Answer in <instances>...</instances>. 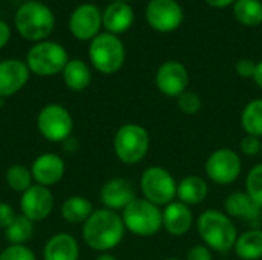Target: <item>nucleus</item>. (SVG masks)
<instances>
[{
  "instance_id": "obj_1",
  "label": "nucleus",
  "mask_w": 262,
  "mask_h": 260,
  "mask_svg": "<svg viewBox=\"0 0 262 260\" xmlns=\"http://www.w3.org/2000/svg\"><path fill=\"white\" fill-rule=\"evenodd\" d=\"M83 241L84 244L100 253H109L117 248L126 233L121 215L117 211L100 208L95 210L91 218L83 224Z\"/></svg>"
},
{
  "instance_id": "obj_2",
  "label": "nucleus",
  "mask_w": 262,
  "mask_h": 260,
  "mask_svg": "<svg viewBox=\"0 0 262 260\" xmlns=\"http://www.w3.org/2000/svg\"><path fill=\"white\" fill-rule=\"evenodd\" d=\"M196 230L204 245H207L213 253H229L238 239V228L232 218L224 211L209 208L204 210L196 219Z\"/></svg>"
},
{
  "instance_id": "obj_3",
  "label": "nucleus",
  "mask_w": 262,
  "mask_h": 260,
  "mask_svg": "<svg viewBox=\"0 0 262 260\" xmlns=\"http://www.w3.org/2000/svg\"><path fill=\"white\" fill-rule=\"evenodd\" d=\"M54 20L51 8L35 0L23 3L14 17L17 32L31 41L45 40L54 29Z\"/></svg>"
},
{
  "instance_id": "obj_4",
  "label": "nucleus",
  "mask_w": 262,
  "mask_h": 260,
  "mask_svg": "<svg viewBox=\"0 0 262 260\" xmlns=\"http://www.w3.org/2000/svg\"><path fill=\"white\" fill-rule=\"evenodd\" d=\"M121 219L126 230L132 234L152 238L163 228V208L144 198H137L121 211Z\"/></svg>"
},
{
  "instance_id": "obj_5",
  "label": "nucleus",
  "mask_w": 262,
  "mask_h": 260,
  "mask_svg": "<svg viewBox=\"0 0 262 260\" xmlns=\"http://www.w3.org/2000/svg\"><path fill=\"white\" fill-rule=\"evenodd\" d=\"M150 149V135L146 127L127 123L123 124L114 136V152L126 166L141 162Z\"/></svg>"
},
{
  "instance_id": "obj_6",
  "label": "nucleus",
  "mask_w": 262,
  "mask_h": 260,
  "mask_svg": "<svg viewBox=\"0 0 262 260\" xmlns=\"http://www.w3.org/2000/svg\"><path fill=\"white\" fill-rule=\"evenodd\" d=\"M89 58L92 66L106 75L118 72L126 60V49L118 35L100 32L89 44Z\"/></svg>"
},
{
  "instance_id": "obj_7",
  "label": "nucleus",
  "mask_w": 262,
  "mask_h": 260,
  "mask_svg": "<svg viewBox=\"0 0 262 260\" xmlns=\"http://www.w3.org/2000/svg\"><path fill=\"white\" fill-rule=\"evenodd\" d=\"M177 185L178 182L173 175L161 166L147 167L140 178V190L143 198L161 208L177 199Z\"/></svg>"
},
{
  "instance_id": "obj_8",
  "label": "nucleus",
  "mask_w": 262,
  "mask_h": 260,
  "mask_svg": "<svg viewBox=\"0 0 262 260\" xmlns=\"http://www.w3.org/2000/svg\"><path fill=\"white\" fill-rule=\"evenodd\" d=\"M68 61L66 49L55 41H40L34 44L26 55L29 72L38 77H52L63 72Z\"/></svg>"
},
{
  "instance_id": "obj_9",
  "label": "nucleus",
  "mask_w": 262,
  "mask_h": 260,
  "mask_svg": "<svg viewBox=\"0 0 262 260\" xmlns=\"http://www.w3.org/2000/svg\"><path fill=\"white\" fill-rule=\"evenodd\" d=\"M204 170L207 178L216 185H230L233 184L241 172L243 161L238 152L229 147H221L213 150L204 164Z\"/></svg>"
},
{
  "instance_id": "obj_10",
  "label": "nucleus",
  "mask_w": 262,
  "mask_h": 260,
  "mask_svg": "<svg viewBox=\"0 0 262 260\" xmlns=\"http://www.w3.org/2000/svg\"><path fill=\"white\" fill-rule=\"evenodd\" d=\"M40 135L51 143H63L72 135L74 120L66 107L60 104L45 106L37 116Z\"/></svg>"
},
{
  "instance_id": "obj_11",
  "label": "nucleus",
  "mask_w": 262,
  "mask_h": 260,
  "mask_svg": "<svg viewBox=\"0 0 262 260\" xmlns=\"http://www.w3.org/2000/svg\"><path fill=\"white\" fill-rule=\"evenodd\" d=\"M146 20L157 32L169 34L181 26L184 11L177 0H150L146 6Z\"/></svg>"
},
{
  "instance_id": "obj_12",
  "label": "nucleus",
  "mask_w": 262,
  "mask_h": 260,
  "mask_svg": "<svg viewBox=\"0 0 262 260\" xmlns=\"http://www.w3.org/2000/svg\"><path fill=\"white\" fill-rule=\"evenodd\" d=\"M190 83V75L187 67L175 60L164 61L155 75L157 89L170 98H178L183 92L187 90Z\"/></svg>"
},
{
  "instance_id": "obj_13",
  "label": "nucleus",
  "mask_w": 262,
  "mask_h": 260,
  "mask_svg": "<svg viewBox=\"0 0 262 260\" xmlns=\"http://www.w3.org/2000/svg\"><path fill=\"white\" fill-rule=\"evenodd\" d=\"M103 26V14L92 3H83L74 9L69 18V31L77 40H94Z\"/></svg>"
},
{
  "instance_id": "obj_14",
  "label": "nucleus",
  "mask_w": 262,
  "mask_h": 260,
  "mask_svg": "<svg viewBox=\"0 0 262 260\" xmlns=\"http://www.w3.org/2000/svg\"><path fill=\"white\" fill-rule=\"evenodd\" d=\"M54 208V196L49 187L34 184L20 198V211L32 222L46 219Z\"/></svg>"
},
{
  "instance_id": "obj_15",
  "label": "nucleus",
  "mask_w": 262,
  "mask_h": 260,
  "mask_svg": "<svg viewBox=\"0 0 262 260\" xmlns=\"http://www.w3.org/2000/svg\"><path fill=\"white\" fill-rule=\"evenodd\" d=\"M224 213L232 219H239L250 228H259L262 222V207H259L246 192H233L224 201Z\"/></svg>"
},
{
  "instance_id": "obj_16",
  "label": "nucleus",
  "mask_w": 262,
  "mask_h": 260,
  "mask_svg": "<svg viewBox=\"0 0 262 260\" xmlns=\"http://www.w3.org/2000/svg\"><path fill=\"white\" fill-rule=\"evenodd\" d=\"M134 199H137L135 188L130 181L124 178H112L106 181L100 190V201L104 208L112 211H123Z\"/></svg>"
},
{
  "instance_id": "obj_17",
  "label": "nucleus",
  "mask_w": 262,
  "mask_h": 260,
  "mask_svg": "<svg viewBox=\"0 0 262 260\" xmlns=\"http://www.w3.org/2000/svg\"><path fill=\"white\" fill-rule=\"evenodd\" d=\"M26 63L17 58L0 61V98L11 97L21 90L29 80Z\"/></svg>"
},
{
  "instance_id": "obj_18",
  "label": "nucleus",
  "mask_w": 262,
  "mask_h": 260,
  "mask_svg": "<svg viewBox=\"0 0 262 260\" xmlns=\"http://www.w3.org/2000/svg\"><path fill=\"white\" fill-rule=\"evenodd\" d=\"M193 215L189 205L175 199L163 208V228L173 238H183L193 227Z\"/></svg>"
},
{
  "instance_id": "obj_19",
  "label": "nucleus",
  "mask_w": 262,
  "mask_h": 260,
  "mask_svg": "<svg viewBox=\"0 0 262 260\" xmlns=\"http://www.w3.org/2000/svg\"><path fill=\"white\" fill-rule=\"evenodd\" d=\"M64 170L66 167L63 159L55 153H43L38 158H35V161L31 166V173L35 184L45 187L60 182L61 178L64 176Z\"/></svg>"
},
{
  "instance_id": "obj_20",
  "label": "nucleus",
  "mask_w": 262,
  "mask_h": 260,
  "mask_svg": "<svg viewBox=\"0 0 262 260\" xmlns=\"http://www.w3.org/2000/svg\"><path fill=\"white\" fill-rule=\"evenodd\" d=\"M135 20L134 9L129 3L124 2H112L106 6L103 12V26L106 32L120 35L126 32Z\"/></svg>"
},
{
  "instance_id": "obj_21",
  "label": "nucleus",
  "mask_w": 262,
  "mask_h": 260,
  "mask_svg": "<svg viewBox=\"0 0 262 260\" xmlns=\"http://www.w3.org/2000/svg\"><path fill=\"white\" fill-rule=\"evenodd\" d=\"M80 248L74 236L68 233H57L48 239L43 248L45 260H78Z\"/></svg>"
},
{
  "instance_id": "obj_22",
  "label": "nucleus",
  "mask_w": 262,
  "mask_h": 260,
  "mask_svg": "<svg viewBox=\"0 0 262 260\" xmlns=\"http://www.w3.org/2000/svg\"><path fill=\"white\" fill-rule=\"evenodd\" d=\"M209 195V184L198 175H189L183 178L177 185V199L189 207L200 205Z\"/></svg>"
},
{
  "instance_id": "obj_23",
  "label": "nucleus",
  "mask_w": 262,
  "mask_h": 260,
  "mask_svg": "<svg viewBox=\"0 0 262 260\" xmlns=\"http://www.w3.org/2000/svg\"><path fill=\"white\" fill-rule=\"evenodd\" d=\"M233 251L241 260L262 259V228H250L241 233Z\"/></svg>"
},
{
  "instance_id": "obj_24",
  "label": "nucleus",
  "mask_w": 262,
  "mask_h": 260,
  "mask_svg": "<svg viewBox=\"0 0 262 260\" xmlns=\"http://www.w3.org/2000/svg\"><path fill=\"white\" fill-rule=\"evenodd\" d=\"M63 81L68 89L74 92L84 90L92 80V74L89 66L81 60H69L63 69Z\"/></svg>"
},
{
  "instance_id": "obj_25",
  "label": "nucleus",
  "mask_w": 262,
  "mask_h": 260,
  "mask_svg": "<svg viewBox=\"0 0 262 260\" xmlns=\"http://www.w3.org/2000/svg\"><path fill=\"white\" fill-rule=\"evenodd\" d=\"M92 202L84 196H71L61 205V216L68 224H84L94 213Z\"/></svg>"
},
{
  "instance_id": "obj_26",
  "label": "nucleus",
  "mask_w": 262,
  "mask_h": 260,
  "mask_svg": "<svg viewBox=\"0 0 262 260\" xmlns=\"http://www.w3.org/2000/svg\"><path fill=\"white\" fill-rule=\"evenodd\" d=\"M241 126L246 135L262 138V98L249 101L241 112Z\"/></svg>"
},
{
  "instance_id": "obj_27",
  "label": "nucleus",
  "mask_w": 262,
  "mask_h": 260,
  "mask_svg": "<svg viewBox=\"0 0 262 260\" xmlns=\"http://www.w3.org/2000/svg\"><path fill=\"white\" fill-rule=\"evenodd\" d=\"M233 15L244 26H258L262 23V2L236 0L233 3Z\"/></svg>"
},
{
  "instance_id": "obj_28",
  "label": "nucleus",
  "mask_w": 262,
  "mask_h": 260,
  "mask_svg": "<svg viewBox=\"0 0 262 260\" xmlns=\"http://www.w3.org/2000/svg\"><path fill=\"white\" fill-rule=\"evenodd\" d=\"M34 222L25 218L23 215H17L14 222L5 230V238L11 245H25L32 238Z\"/></svg>"
},
{
  "instance_id": "obj_29",
  "label": "nucleus",
  "mask_w": 262,
  "mask_h": 260,
  "mask_svg": "<svg viewBox=\"0 0 262 260\" xmlns=\"http://www.w3.org/2000/svg\"><path fill=\"white\" fill-rule=\"evenodd\" d=\"M32 182H34V178H32L31 169L25 166L15 164L6 170V184L14 192L25 193L29 187L34 185Z\"/></svg>"
},
{
  "instance_id": "obj_30",
  "label": "nucleus",
  "mask_w": 262,
  "mask_h": 260,
  "mask_svg": "<svg viewBox=\"0 0 262 260\" xmlns=\"http://www.w3.org/2000/svg\"><path fill=\"white\" fill-rule=\"evenodd\" d=\"M259 207H262V164H256L250 169L246 176V190H244Z\"/></svg>"
},
{
  "instance_id": "obj_31",
  "label": "nucleus",
  "mask_w": 262,
  "mask_h": 260,
  "mask_svg": "<svg viewBox=\"0 0 262 260\" xmlns=\"http://www.w3.org/2000/svg\"><path fill=\"white\" fill-rule=\"evenodd\" d=\"M177 103H178V109L184 113V115H196L201 107H203V100L201 97L193 92V90H186L183 92L178 98H177Z\"/></svg>"
},
{
  "instance_id": "obj_32",
  "label": "nucleus",
  "mask_w": 262,
  "mask_h": 260,
  "mask_svg": "<svg viewBox=\"0 0 262 260\" xmlns=\"http://www.w3.org/2000/svg\"><path fill=\"white\" fill-rule=\"evenodd\" d=\"M0 260H37L34 253L25 245H9L0 253Z\"/></svg>"
},
{
  "instance_id": "obj_33",
  "label": "nucleus",
  "mask_w": 262,
  "mask_h": 260,
  "mask_svg": "<svg viewBox=\"0 0 262 260\" xmlns=\"http://www.w3.org/2000/svg\"><path fill=\"white\" fill-rule=\"evenodd\" d=\"M262 149V138L258 136H253V135H246L243 136L241 143H239V150L243 155L246 156H256V155H261Z\"/></svg>"
},
{
  "instance_id": "obj_34",
  "label": "nucleus",
  "mask_w": 262,
  "mask_h": 260,
  "mask_svg": "<svg viewBox=\"0 0 262 260\" xmlns=\"http://www.w3.org/2000/svg\"><path fill=\"white\" fill-rule=\"evenodd\" d=\"M186 260H213V251L204 244H196L187 251Z\"/></svg>"
},
{
  "instance_id": "obj_35",
  "label": "nucleus",
  "mask_w": 262,
  "mask_h": 260,
  "mask_svg": "<svg viewBox=\"0 0 262 260\" xmlns=\"http://www.w3.org/2000/svg\"><path fill=\"white\" fill-rule=\"evenodd\" d=\"M235 70L241 78H253L256 70V63L250 58H243L236 63Z\"/></svg>"
},
{
  "instance_id": "obj_36",
  "label": "nucleus",
  "mask_w": 262,
  "mask_h": 260,
  "mask_svg": "<svg viewBox=\"0 0 262 260\" xmlns=\"http://www.w3.org/2000/svg\"><path fill=\"white\" fill-rule=\"evenodd\" d=\"M15 218H17V215H15L14 208L6 202H0V228L6 230L14 222Z\"/></svg>"
},
{
  "instance_id": "obj_37",
  "label": "nucleus",
  "mask_w": 262,
  "mask_h": 260,
  "mask_svg": "<svg viewBox=\"0 0 262 260\" xmlns=\"http://www.w3.org/2000/svg\"><path fill=\"white\" fill-rule=\"evenodd\" d=\"M9 38H11V29L6 21L0 20V49L8 44Z\"/></svg>"
},
{
  "instance_id": "obj_38",
  "label": "nucleus",
  "mask_w": 262,
  "mask_h": 260,
  "mask_svg": "<svg viewBox=\"0 0 262 260\" xmlns=\"http://www.w3.org/2000/svg\"><path fill=\"white\" fill-rule=\"evenodd\" d=\"M236 0H206L207 5H210L212 8H216V9H223L226 6H230L233 5Z\"/></svg>"
},
{
  "instance_id": "obj_39",
  "label": "nucleus",
  "mask_w": 262,
  "mask_h": 260,
  "mask_svg": "<svg viewBox=\"0 0 262 260\" xmlns=\"http://www.w3.org/2000/svg\"><path fill=\"white\" fill-rule=\"evenodd\" d=\"M63 146H64V150H66V152H75V150L78 149V143H77V139L72 138V136H69L68 139H64V141H63Z\"/></svg>"
},
{
  "instance_id": "obj_40",
  "label": "nucleus",
  "mask_w": 262,
  "mask_h": 260,
  "mask_svg": "<svg viewBox=\"0 0 262 260\" xmlns=\"http://www.w3.org/2000/svg\"><path fill=\"white\" fill-rule=\"evenodd\" d=\"M253 81L256 83V86L262 89V60L256 63V70H255V75H253Z\"/></svg>"
},
{
  "instance_id": "obj_41",
  "label": "nucleus",
  "mask_w": 262,
  "mask_h": 260,
  "mask_svg": "<svg viewBox=\"0 0 262 260\" xmlns=\"http://www.w3.org/2000/svg\"><path fill=\"white\" fill-rule=\"evenodd\" d=\"M95 260H118V259H117L115 256H112L111 253H101V254H100V256H98Z\"/></svg>"
},
{
  "instance_id": "obj_42",
  "label": "nucleus",
  "mask_w": 262,
  "mask_h": 260,
  "mask_svg": "<svg viewBox=\"0 0 262 260\" xmlns=\"http://www.w3.org/2000/svg\"><path fill=\"white\" fill-rule=\"evenodd\" d=\"M112 2H124V3H129L130 0H112Z\"/></svg>"
},
{
  "instance_id": "obj_43",
  "label": "nucleus",
  "mask_w": 262,
  "mask_h": 260,
  "mask_svg": "<svg viewBox=\"0 0 262 260\" xmlns=\"http://www.w3.org/2000/svg\"><path fill=\"white\" fill-rule=\"evenodd\" d=\"M164 260H181V259H177V257H169V259H164Z\"/></svg>"
},
{
  "instance_id": "obj_44",
  "label": "nucleus",
  "mask_w": 262,
  "mask_h": 260,
  "mask_svg": "<svg viewBox=\"0 0 262 260\" xmlns=\"http://www.w3.org/2000/svg\"><path fill=\"white\" fill-rule=\"evenodd\" d=\"M261 156H262V149H261Z\"/></svg>"
}]
</instances>
